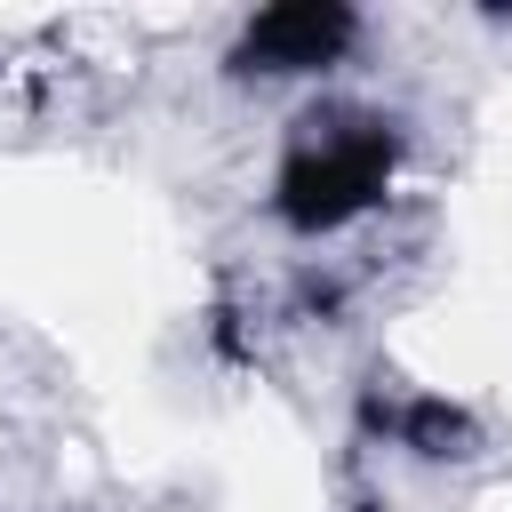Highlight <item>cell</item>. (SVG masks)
I'll return each instance as SVG.
<instances>
[{"instance_id":"obj_1","label":"cell","mask_w":512,"mask_h":512,"mask_svg":"<svg viewBox=\"0 0 512 512\" xmlns=\"http://www.w3.org/2000/svg\"><path fill=\"white\" fill-rule=\"evenodd\" d=\"M400 120L384 112H304L296 120V144L272 176V216L296 232V240H328L344 224H360L392 176H400Z\"/></svg>"},{"instance_id":"obj_2","label":"cell","mask_w":512,"mask_h":512,"mask_svg":"<svg viewBox=\"0 0 512 512\" xmlns=\"http://www.w3.org/2000/svg\"><path fill=\"white\" fill-rule=\"evenodd\" d=\"M360 40V16L344 0H280V8H256L232 40V72H256V80H296V72H328L344 64V48Z\"/></svg>"},{"instance_id":"obj_3","label":"cell","mask_w":512,"mask_h":512,"mask_svg":"<svg viewBox=\"0 0 512 512\" xmlns=\"http://www.w3.org/2000/svg\"><path fill=\"white\" fill-rule=\"evenodd\" d=\"M368 432H384L392 448H408V456H472L480 448V424H472V408H456V400H440V392H408V400H376L368 392Z\"/></svg>"}]
</instances>
